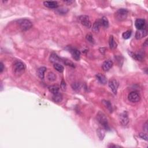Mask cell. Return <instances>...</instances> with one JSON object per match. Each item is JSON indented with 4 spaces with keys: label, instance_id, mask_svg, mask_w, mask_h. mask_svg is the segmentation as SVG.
<instances>
[{
    "label": "cell",
    "instance_id": "obj_19",
    "mask_svg": "<svg viewBox=\"0 0 148 148\" xmlns=\"http://www.w3.org/2000/svg\"><path fill=\"white\" fill-rule=\"evenodd\" d=\"M101 26V21L100 20L96 21V22H94V23L93 24V28H92V30H93V31L95 32H98Z\"/></svg>",
    "mask_w": 148,
    "mask_h": 148
},
{
    "label": "cell",
    "instance_id": "obj_23",
    "mask_svg": "<svg viewBox=\"0 0 148 148\" xmlns=\"http://www.w3.org/2000/svg\"><path fill=\"white\" fill-rule=\"evenodd\" d=\"M47 79L49 81L53 82L56 79V75L55 73H53L52 72H50L47 74Z\"/></svg>",
    "mask_w": 148,
    "mask_h": 148
},
{
    "label": "cell",
    "instance_id": "obj_4",
    "mask_svg": "<svg viewBox=\"0 0 148 148\" xmlns=\"http://www.w3.org/2000/svg\"><path fill=\"white\" fill-rule=\"evenodd\" d=\"M97 118L98 122L103 126V127L104 128V129L109 130L108 123L107 118L104 113H103L101 112H99L97 114Z\"/></svg>",
    "mask_w": 148,
    "mask_h": 148
},
{
    "label": "cell",
    "instance_id": "obj_6",
    "mask_svg": "<svg viewBox=\"0 0 148 148\" xmlns=\"http://www.w3.org/2000/svg\"><path fill=\"white\" fill-rule=\"evenodd\" d=\"M128 99L131 103H136L140 100V95L136 91H132L128 94Z\"/></svg>",
    "mask_w": 148,
    "mask_h": 148
},
{
    "label": "cell",
    "instance_id": "obj_14",
    "mask_svg": "<svg viewBox=\"0 0 148 148\" xmlns=\"http://www.w3.org/2000/svg\"><path fill=\"white\" fill-rule=\"evenodd\" d=\"M96 78L101 84H105L107 83V78L103 74H98L97 75H96Z\"/></svg>",
    "mask_w": 148,
    "mask_h": 148
},
{
    "label": "cell",
    "instance_id": "obj_13",
    "mask_svg": "<svg viewBox=\"0 0 148 148\" xmlns=\"http://www.w3.org/2000/svg\"><path fill=\"white\" fill-rule=\"evenodd\" d=\"M113 65V62L111 60H107L105 61L104 62L102 65V67H103V70L107 72V71H108L110 69L112 68Z\"/></svg>",
    "mask_w": 148,
    "mask_h": 148
},
{
    "label": "cell",
    "instance_id": "obj_21",
    "mask_svg": "<svg viewBox=\"0 0 148 148\" xmlns=\"http://www.w3.org/2000/svg\"><path fill=\"white\" fill-rule=\"evenodd\" d=\"M49 90L50 92H51V93L53 94H56L59 93V87L57 85H52V86H49Z\"/></svg>",
    "mask_w": 148,
    "mask_h": 148
},
{
    "label": "cell",
    "instance_id": "obj_1",
    "mask_svg": "<svg viewBox=\"0 0 148 148\" xmlns=\"http://www.w3.org/2000/svg\"><path fill=\"white\" fill-rule=\"evenodd\" d=\"M26 67L24 64L20 61H15L13 65V70L15 74L17 75H22L24 72Z\"/></svg>",
    "mask_w": 148,
    "mask_h": 148
},
{
    "label": "cell",
    "instance_id": "obj_17",
    "mask_svg": "<svg viewBox=\"0 0 148 148\" xmlns=\"http://www.w3.org/2000/svg\"><path fill=\"white\" fill-rule=\"evenodd\" d=\"M52 99L53 101L55 102V103H60V102H61L63 100V95L61 94H60V93L53 94Z\"/></svg>",
    "mask_w": 148,
    "mask_h": 148
},
{
    "label": "cell",
    "instance_id": "obj_26",
    "mask_svg": "<svg viewBox=\"0 0 148 148\" xmlns=\"http://www.w3.org/2000/svg\"><path fill=\"white\" fill-rule=\"evenodd\" d=\"M100 21H101V25H103L104 27H105V28L108 27L109 22H108V19L106 18V17H105V16L103 17V18H101V20Z\"/></svg>",
    "mask_w": 148,
    "mask_h": 148
},
{
    "label": "cell",
    "instance_id": "obj_30",
    "mask_svg": "<svg viewBox=\"0 0 148 148\" xmlns=\"http://www.w3.org/2000/svg\"><path fill=\"white\" fill-rule=\"evenodd\" d=\"M86 39H87L89 42H90V43H94V38L91 35H87V36H86Z\"/></svg>",
    "mask_w": 148,
    "mask_h": 148
},
{
    "label": "cell",
    "instance_id": "obj_24",
    "mask_svg": "<svg viewBox=\"0 0 148 148\" xmlns=\"http://www.w3.org/2000/svg\"><path fill=\"white\" fill-rule=\"evenodd\" d=\"M54 68L59 72H63L64 71V67L62 65L59 64V63H55L53 65Z\"/></svg>",
    "mask_w": 148,
    "mask_h": 148
},
{
    "label": "cell",
    "instance_id": "obj_10",
    "mask_svg": "<svg viewBox=\"0 0 148 148\" xmlns=\"http://www.w3.org/2000/svg\"><path fill=\"white\" fill-rule=\"evenodd\" d=\"M147 35V30L145 28L143 30H138L136 32L135 38L136 39H141Z\"/></svg>",
    "mask_w": 148,
    "mask_h": 148
},
{
    "label": "cell",
    "instance_id": "obj_7",
    "mask_svg": "<svg viewBox=\"0 0 148 148\" xmlns=\"http://www.w3.org/2000/svg\"><path fill=\"white\" fill-rule=\"evenodd\" d=\"M108 85L113 94L116 95L117 94V92H118V89L119 85L118 82L115 79H112L109 80Z\"/></svg>",
    "mask_w": 148,
    "mask_h": 148
},
{
    "label": "cell",
    "instance_id": "obj_11",
    "mask_svg": "<svg viewBox=\"0 0 148 148\" xmlns=\"http://www.w3.org/2000/svg\"><path fill=\"white\" fill-rule=\"evenodd\" d=\"M69 51H70L72 57L75 60L78 61L80 59V52L79 51H78V50L76 49H75V48H71Z\"/></svg>",
    "mask_w": 148,
    "mask_h": 148
},
{
    "label": "cell",
    "instance_id": "obj_15",
    "mask_svg": "<svg viewBox=\"0 0 148 148\" xmlns=\"http://www.w3.org/2000/svg\"><path fill=\"white\" fill-rule=\"evenodd\" d=\"M46 71V68L45 67H40L37 70V75L39 77L42 79H43L44 76H45V72Z\"/></svg>",
    "mask_w": 148,
    "mask_h": 148
},
{
    "label": "cell",
    "instance_id": "obj_22",
    "mask_svg": "<svg viewBox=\"0 0 148 148\" xmlns=\"http://www.w3.org/2000/svg\"><path fill=\"white\" fill-rule=\"evenodd\" d=\"M102 103H103V105L107 108L108 109L110 112H112L113 109L112 107V104L110 103V101H107V100H103L102 101Z\"/></svg>",
    "mask_w": 148,
    "mask_h": 148
},
{
    "label": "cell",
    "instance_id": "obj_27",
    "mask_svg": "<svg viewBox=\"0 0 148 148\" xmlns=\"http://www.w3.org/2000/svg\"><path fill=\"white\" fill-rule=\"evenodd\" d=\"M131 34H132L131 31L127 30V31H125L123 33L122 36H123V38L124 39H129V38L131 37Z\"/></svg>",
    "mask_w": 148,
    "mask_h": 148
},
{
    "label": "cell",
    "instance_id": "obj_35",
    "mask_svg": "<svg viewBox=\"0 0 148 148\" xmlns=\"http://www.w3.org/2000/svg\"><path fill=\"white\" fill-rule=\"evenodd\" d=\"M64 3H68L69 4H71L74 3V1H64Z\"/></svg>",
    "mask_w": 148,
    "mask_h": 148
},
{
    "label": "cell",
    "instance_id": "obj_34",
    "mask_svg": "<svg viewBox=\"0 0 148 148\" xmlns=\"http://www.w3.org/2000/svg\"><path fill=\"white\" fill-rule=\"evenodd\" d=\"M109 147H120V146H118V145H110L108 146Z\"/></svg>",
    "mask_w": 148,
    "mask_h": 148
},
{
    "label": "cell",
    "instance_id": "obj_5",
    "mask_svg": "<svg viewBox=\"0 0 148 148\" xmlns=\"http://www.w3.org/2000/svg\"><path fill=\"white\" fill-rule=\"evenodd\" d=\"M79 20L80 23L83 25L84 26L87 28L91 27V23L89 16H86V15H82V16L79 17Z\"/></svg>",
    "mask_w": 148,
    "mask_h": 148
},
{
    "label": "cell",
    "instance_id": "obj_31",
    "mask_svg": "<svg viewBox=\"0 0 148 148\" xmlns=\"http://www.w3.org/2000/svg\"><path fill=\"white\" fill-rule=\"evenodd\" d=\"M66 84H65V82L64 81V80H62L61 81V89H62L63 90H66Z\"/></svg>",
    "mask_w": 148,
    "mask_h": 148
},
{
    "label": "cell",
    "instance_id": "obj_32",
    "mask_svg": "<svg viewBox=\"0 0 148 148\" xmlns=\"http://www.w3.org/2000/svg\"><path fill=\"white\" fill-rule=\"evenodd\" d=\"M4 64L3 63H0V72L2 73L4 71Z\"/></svg>",
    "mask_w": 148,
    "mask_h": 148
},
{
    "label": "cell",
    "instance_id": "obj_18",
    "mask_svg": "<svg viewBox=\"0 0 148 148\" xmlns=\"http://www.w3.org/2000/svg\"><path fill=\"white\" fill-rule=\"evenodd\" d=\"M97 133L98 136V137L100 138V139L103 140L104 138V136H105V134L104 128L103 127V128H98L97 130Z\"/></svg>",
    "mask_w": 148,
    "mask_h": 148
},
{
    "label": "cell",
    "instance_id": "obj_33",
    "mask_svg": "<svg viewBox=\"0 0 148 148\" xmlns=\"http://www.w3.org/2000/svg\"><path fill=\"white\" fill-rule=\"evenodd\" d=\"M100 52L102 53L103 54L105 53V51H106V49H105V47H103V48H100Z\"/></svg>",
    "mask_w": 148,
    "mask_h": 148
},
{
    "label": "cell",
    "instance_id": "obj_29",
    "mask_svg": "<svg viewBox=\"0 0 148 148\" xmlns=\"http://www.w3.org/2000/svg\"><path fill=\"white\" fill-rule=\"evenodd\" d=\"M139 136L140 138H142V139L145 140V141H147V135L146 133L141 132V133H139Z\"/></svg>",
    "mask_w": 148,
    "mask_h": 148
},
{
    "label": "cell",
    "instance_id": "obj_12",
    "mask_svg": "<svg viewBox=\"0 0 148 148\" xmlns=\"http://www.w3.org/2000/svg\"><path fill=\"white\" fill-rule=\"evenodd\" d=\"M43 5L46 7L51 9H56L59 6L58 3L56 1H44Z\"/></svg>",
    "mask_w": 148,
    "mask_h": 148
},
{
    "label": "cell",
    "instance_id": "obj_2",
    "mask_svg": "<svg viewBox=\"0 0 148 148\" xmlns=\"http://www.w3.org/2000/svg\"><path fill=\"white\" fill-rule=\"evenodd\" d=\"M18 24L22 31H27L30 30L32 26V23L26 19H21L18 20Z\"/></svg>",
    "mask_w": 148,
    "mask_h": 148
},
{
    "label": "cell",
    "instance_id": "obj_3",
    "mask_svg": "<svg viewBox=\"0 0 148 148\" xmlns=\"http://www.w3.org/2000/svg\"><path fill=\"white\" fill-rule=\"evenodd\" d=\"M128 14V11L127 9L124 8L119 9L115 13V18H116L117 20L122 22V21H124L126 20L127 18Z\"/></svg>",
    "mask_w": 148,
    "mask_h": 148
},
{
    "label": "cell",
    "instance_id": "obj_16",
    "mask_svg": "<svg viewBox=\"0 0 148 148\" xmlns=\"http://www.w3.org/2000/svg\"><path fill=\"white\" fill-rule=\"evenodd\" d=\"M109 45L111 49H115L117 47L118 44H117L116 41L114 40V38H113V36H111L110 38H109Z\"/></svg>",
    "mask_w": 148,
    "mask_h": 148
},
{
    "label": "cell",
    "instance_id": "obj_8",
    "mask_svg": "<svg viewBox=\"0 0 148 148\" xmlns=\"http://www.w3.org/2000/svg\"><path fill=\"white\" fill-rule=\"evenodd\" d=\"M145 25H146V21L145 19H137L135 20V26L136 28L138 30H143L145 28Z\"/></svg>",
    "mask_w": 148,
    "mask_h": 148
},
{
    "label": "cell",
    "instance_id": "obj_9",
    "mask_svg": "<svg viewBox=\"0 0 148 148\" xmlns=\"http://www.w3.org/2000/svg\"><path fill=\"white\" fill-rule=\"evenodd\" d=\"M129 120H128L127 113L124 112L120 115V122L121 124L123 126H126L128 124Z\"/></svg>",
    "mask_w": 148,
    "mask_h": 148
},
{
    "label": "cell",
    "instance_id": "obj_28",
    "mask_svg": "<svg viewBox=\"0 0 148 148\" xmlns=\"http://www.w3.org/2000/svg\"><path fill=\"white\" fill-rule=\"evenodd\" d=\"M72 87L73 88V89L76 90V91H77V90H79L80 89V85L79 83H75L72 84Z\"/></svg>",
    "mask_w": 148,
    "mask_h": 148
},
{
    "label": "cell",
    "instance_id": "obj_25",
    "mask_svg": "<svg viewBox=\"0 0 148 148\" xmlns=\"http://www.w3.org/2000/svg\"><path fill=\"white\" fill-rule=\"evenodd\" d=\"M129 55L131 56L134 59L137 61H141L142 60V57L141 55H138V54H135L132 52H129Z\"/></svg>",
    "mask_w": 148,
    "mask_h": 148
},
{
    "label": "cell",
    "instance_id": "obj_20",
    "mask_svg": "<svg viewBox=\"0 0 148 148\" xmlns=\"http://www.w3.org/2000/svg\"><path fill=\"white\" fill-rule=\"evenodd\" d=\"M49 59H50V61H51V62L55 63H57L58 61H60L61 60L60 59V57L56 53L52 54Z\"/></svg>",
    "mask_w": 148,
    "mask_h": 148
}]
</instances>
